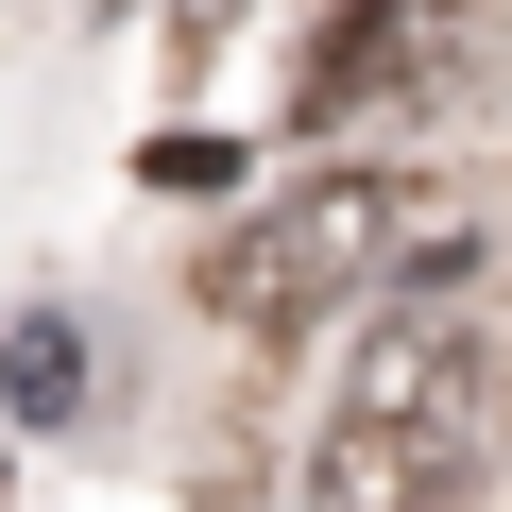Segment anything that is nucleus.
Returning a JSON list of instances; mask_svg holds the SVG:
<instances>
[{
    "mask_svg": "<svg viewBox=\"0 0 512 512\" xmlns=\"http://www.w3.org/2000/svg\"><path fill=\"white\" fill-rule=\"evenodd\" d=\"M495 410H512V342L461 308H393L359 325V376L308 444V512H478L495 478Z\"/></svg>",
    "mask_w": 512,
    "mask_h": 512,
    "instance_id": "f257e3e1",
    "label": "nucleus"
},
{
    "mask_svg": "<svg viewBox=\"0 0 512 512\" xmlns=\"http://www.w3.org/2000/svg\"><path fill=\"white\" fill-rule=\"evenodd\" d=\"M427 274H461V239H444V205L410 188V171H308V188H274V205H239L222 239H205V325H239V342H308V325H342V308H410Z\"/></svg>",
    "mask_w": 512,
    "mask_h": 512,
    "instance_id": "f03ea898",
    "label": "nucleus"
},
{
    "mask_svg": "<svg viewBox=\"0 0 512 512\" xmlns=\"http://www.w3.org/2000/svg\"><path fill=\"white\" fill-rule=\"evenodd\" d=\"M444 52H461V18H444V0H342V18H325V52L291 69V120L325 137V120H359V103H410V86H444Z\"/></svg>",
    "mask_w": 512,
    "mask_h": 512,
    "instance_id": "7ed1b4c3",
    "label": "nucleus"
},
{
    "mask_svg": "<svg viewBox=\"0 0 512 512\" xmlns=\"http://www.w3.org/2000/svg\"><path fill=\"white\" fill-rule=\"evenodd\" d=\"M0 410H18V427H69L86 410V342L69 325H18V342H0Z\"/></svg>",
    "mask_w": 512,
    "mask_h": 512,
    "instance_id": "20e7f679",
    "label": "nucleus"
},
{
    "mask_svg": "<svg viewBox=\"0 0 512 512\" xmlns=\"http://www.w3.org/2000/svg\"><path fill=\"white\" fill-rule=\"evenodd\" d=\"M154 18H171V35H188V52H205V35H222V18H239V0H154Z\"/></svg>",
    "mask_w": 512,
    "mask_h": 512,
    "instance_id": "39448f33",
    "label": "nucleus"
}]
</instances>
